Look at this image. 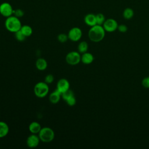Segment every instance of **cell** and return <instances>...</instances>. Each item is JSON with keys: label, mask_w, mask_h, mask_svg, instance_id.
I'll return each mask as SVG.
<instances>
[{"label": "cell", "mask_w": 149, "mask_h": 149, "mask_svg": "<svg viewBox=\"0 0 149 149\" xmlns=\"http://www.w3.org/2000/svg\"><path fill=\"white\" fill-rule=\"evenodd\" d=\"M15 38L19 41H23L25 39H26V36L22 33V32L20 30L16 31V33H15Z\"/></svg>", "instance_id": "cell-22"}, {"label": "cell", "mask_w": 149, "mask_h": 149, "mask_svg": "<svg viewBox=\"0 0 149 149\" xmlns=\"http://www.w3.org/2000/svg\"><path fill=\"white\" fill-rule=\"evenodd\" d=\"M70 88V84L69 81L65 79L62 78L58 80L56 84V90H58L61 94L68 90Z\"/></svg>", "instance_id": "cell-10"}, {"label": "cell", "mask_w": 149, "mask_h": 149, "mask_svg": "<svg viewBox=\"0 0 149 149\" xmlns=\"http://www.w3.org/2000/svg\"><path fill=\"white\" fill-rule=\"evenodd\" d=\"M62 97V94L58 90H55L54 91L52 92L49 95V100L51 103L53 104H56L58 103Z\"/></svg>", "instance_id": "cell-11"}, {"label": "cell", "mask_w": 149, "mask_h": 149, "mask_svg": "<svg viewBox=\"0 0 149 149\" xmlns=\"http://www.w3.org/2000/svg\"><path fill=\"white\" fill-rule=\"evenodd\" d=\"M49 93V86L45 81L38 82L34 87V93L38 98L46 97Z\"/></svg>", "instance_id": "cell-4"}, {"label": "cell", "mask_w": 149, "mask_h": 149, "mask_svg": "<svg viewBox=\"0 0 149 149\" xmlns=\"http://www.w3.org/2000/svg\"><path fill=\"white\" fill-rule=\"evenodd\" d=\"M22 25L19 18L14 15H12L6 17L5 22V27L6 29L11 32L16 33L20 30Z\"/></svg>", "instance_id": "cell-2"}, {"label": "cell", "mask_w": 149, "mask_h": 149, "mask_svg": "<svg viewBox=\"0 0 149 149\" xmlns=\"http://www.w3.org/2000/svg\"><path fill=\"white\" fill-rule=\"evenodd\" d=\"M40 137L37 134H32L28 136L26 140L27 146L29 148H36L40 143Z\"/></svg>", "instance_id": "cell-9"}, {"label": "cell", "mask_w": 149, "mask_h": 149, "mask_svg": "<svg viewBox=\"0 0 149 149\" xmlns=\"http://www.w3.org/2000/svg\"><path fill=\"white\" fill-rule=\"evenodd\" d=\"M95 17H96L97 24L102 26L103 23H104V22L106 20L104 15L101 13H97V15H95Z\"/></svg>", "instance_id": "cell-20"}, {"label": "cell", "mask_w": 149, "mask_h": 149, "mask_svg": "<svg viewBox=\"0 0 149 149\" xmlns=\"http://www.w3.org/2000/svg\"><path fill=\"white\" fill-rule=\"evenodd\" d=\"M74 93L73 92V91L70 90V89H69L68 90L66 91L65 92L63 93L62 94V98H63V100L65 101L66 100H68V98H70L72 96H74Z\"/></svg>", "instance_id": "cell-21"}, {"label": "cell", "mask_w": 149, "mask_h": 149, "mask_svg": "<svg viewBox=\"0 0 149 149\" xmlns=\"http://www.w3.org/2000/svg\"><path fill=\"white\" fill-rule=\"evenodd\" d=\"M20 31L26 37L30 36L33 33V29L29 25L22 26L20 29Z\"/></svg>", "instance_id": "cell-19"}, {"label": "cell", "mask_w": 149, "mask_h": 149, "mask_svg": "<svg viewBox=\"0 0 149 149\" xmlns=\"http://www.w3.org/2000/svg\"><path fill=\"white\" fill-rule=\"evenodd\" d=\"M54 77L52 74H47L45 77V79H44V81L47 83L48 84H49L51 83H52L54 81Z\"/></svg>", "instance_id": "cell-26"}, {"label": "cell", "mask_w": 149, "mask_h": 149, "mask_svg": "<svg viewBox=\"0 0 149 149\" xmlns=\"http://www.w3.org/2000/svg\"><path fill=\"white\" fill-rule=\"evenodd\" d=\"M134 10L130 8H126L123 11V17L125 19H131L134 16Z\"/></svg>", "instance_id": "cell-17"}, {"label": "cell", "mask_w": 149, "mask_h": 149, "mask_svg": "<svg viewBox=\"0 0 149 149\" xmlns=\"http://www.w3.org/2000/svg\"><path fill=\"white\" fill-rule=\"evenodd\" d=\"M94 59V56L90 52H85L82 54V55L81 56V61L82 63L86 65H88L91 63Z\"/></svg>", "instance_id": "cell-13"}, {"label": "cell", "mask_w": 149, "mask_h": 149, "mask_svg": "<svg viewBox=\"0 0 149 149\" xmlns=\"http://www.w3.org/2000/svg\"><path fill=\"white\" fill-rule=\"evenodd\" d=\"M9 131V127L8 125L3 121H0V138H3L6 136Z\"/></svg>", "instance_id": "cell-16"}, {"label": "cell", "mask_w": 149, "mask_h": 149, "mask_svg": "<svg viewBox=\"0 0 149 149\" xmlns=\"http://www.w3.org/2000/svg\"><path fill=\"white\" fill-rule=\"evenodd\" d=\"M13 9L8 2H3L0 5V14L4 17H8L13 15Z\"/></svg>", "instance_id": "cell-8"}, {"label": "cell", "mask_w": 149, "mask_h": 149, "mask_svg": "<svg viewBox=\"0 0 149 149\" xmlns=\"http://www.w3.org/2000/svg\"><path fill=\"white\" fill-rule=\"evenodd\" d=\"M102 26L105 31L112 33L118 29V23L115 19L112 18H109L105 20L102 24Z\"/></svg>", "instance_id": "cell-6"}, {"label": "cell", "mask_w": 149, "mask_h": 149, "mask_svg": "<svg viewBox=\"0 0 149 149\" xmlns=\"http://www.w3.org/2000/svg\"><path fill=\"white\" fill-rule=\"evenodd\" d=\"M13 15L15 16L16 17L20 18L23 16L24 15V11L21 9H17L15 10H13Z\"/></svg>", "instance_id": "cell-24"}, {"label": "cell", "mask_w": 149, "mask_h": 149, "mask_svg": "<svg viewBox=\"0 0 149 149\" xmlns=\"http://www.w3.org/2000/svg\"><path fill=\"white\" fill-rule=\"evenodd\" d=\"M119 32L120 33H126L127 31V27L126 25L122 24H118V29H117Z\"/></svg>", "instance_id": "cell-27"}, {"label": "cell", "mask_w": 149, "mask_h": 149, "mask_svg": "<svg viewBox=\"0 0 149 149\" xmlns=\"http://www.w3.org/2000/svg\"><path fill=\"white\" fill-rule=\"evenodd\" d=\"M105 36V30L101 25L95 24L90 29L88 32L89 39L94 42L102 41Z\"/></svg>", "instance_id": "cell-1"}, {"label": "cell", "mask_w": 149, "mask_h": 149, "mask_svg": "<svg viewBox=\"0 0 149 149\" xmlns=\"http://www.w3.org/2000/svg\"><path fill=\"white\" fill-rule=\"evenodd\" d=\"M65 102L69 106H74L76 103V99L74 95L66 100Z\"/></svg>", "instance_id": "cell-25"}, {"label": "cell", "mask_w": 149, "mask_h": 149, "mask_svg": "<svg viewBox=\"0 0 149 149\" xmlns=\"http://www.w3.org/2000/svg\"><path fill=\"white\" fill-rule=\"evenodd\" d=\"M48 64L47 61L42 58H40L37 59L36 62V68L40 71H43L45 70L47 68Z\"/></svg>", "instance_id": "cell-14"}, {"label": "cell", "mask_w": 149, "mask_h": 149, "mask_svg": "<svg viewBox=\"0 0 149 149\" xmlns=\"http://www.w3.org/2000/svg\"><path fill=\"white\" fill-rule=\"evenodd\" d=\"M88 49V44L85 41H83L80 42L79 44L77 47L78 51L79 53H81V54H83L87 52Z\"/></svg>", "instance_id": "cell-18"}, {"label": "cell", "mask_w": 149, "mask_h": 149, "mask_svg": "<svg viewBox=\"0 0 149 149\" xmlns=\"http://www.w3.org/2000/svg\"><path fill=\"white\" fill-rule=\"evenodd\" d=\"M38 135L40 137V141L44 143H49L52 141L55 137L54 131L49 127L41 128Z\"/></svg>", "instance_id": "cell-3"}, {"label": "cell", "mask_w": 149, "mask_h": 149, "mask_svg": "<svg viewBox=\"0 0 149 149\" xmlns=\"http://www.w3.org/2000/svg\"><path fill=\"white\" fill-rule=\"evenodd\" d=\"M57 39L60 42L64 43V42H66L67 41L68 39H69V38H68V35H66V34L61 33V34H58V36H57Z\"/></svg>", "instance_id": "cell-23"}, {"label": "cell", "mask_w": 149, "mask_h": 149, "mask_svg": "<svg viewBox=\"0 0 149 149\" xmlns=\"http://www.w3.org/2000/svg\"><path fill=\"white\" fill-rule=\"evenodd\" d=\"M65 61L70 65H76L81 61V55L79 52L71 51L66 55Z\"/></svg>", "instance_id": "cell-5"}, {"label": "cell", "mask_w": 149, "mask_h": 149, "mask_svg": "<svg viewBox=\"0 0 149 149\" xmlns=\"http://www.w3.org/2000/svg\"><path fill=\"white\" fill-rule=\"evenodd\" d=\"M68 38L73 41L76 42L80 40L82 36V31L81 30L77 27H74L70 29L68 34Z\"/></svg>", "instance_id": "cell-7"}, {"label": "cell", "mask_w": 149, "mask_h": 149, "mask_svg": "<svg viewBox=\"0 0 149 149\" xmlns=\"http://www.w3.org/2000/svg\"><path fill=\"white\" fill-rule=\"evenodd\" d=\"M142 86L147 88H149V76L144 77L141 81Z\"/></svg>", "instance_id": "cell-28"}, {"label": "cell", "mask_w": 149, "mask_h": 149, "mask_svg": "<svg viewBox=\"0 0 149 149\" xmlns=\"http://www.w3.org/2000/svg\"><path fill=\"white\" fill-rule=\"evenodd\" d=\"M84 23L88 26L92 27L95 24H97L96 22V17L95 15L93 13H88L87 14L84 18Z\"/></svg>", "instance_id": "cell-12"}, {"label": "cell", "mask_w": 149, "mask_h": 149, "mask_svg": "<svg viewBox=\"0 0 149 149\" xmlns=\"http://www.w3.org/2000/svg\"><path fill=\"white\" fill-rule=\"evenodd\" d=\"M41 125L37 122H32L29 126V130L32 134H38L41 129Z\"/></svg>", "instance_id": "cell-15"}]
</instances>
